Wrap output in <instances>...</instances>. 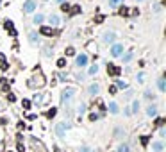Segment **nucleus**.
Returning a JSON list of instances; mask_svg holds the SVG:
<instances>
[{
    "mask_svg": "<svg viewBox=\"0 0 166 152\" xmlns=\"http://www.w3.org/2000/svg\"><path fill=\"white\" fill-rule=\"evenodd\" d=\"M43 84H45V77L41 73H38L32 79H29V88H41Z\"/></svg>",
    "mask_w": 166,
    "mask_h": 152,
    "instance_id": "1",
    "label": "nucleus"
},
{
    "mask_svg": "<svg viewBox=\"0 0 166 152\" xmlns=\"http://www.w3.org/2000/svg\"><path fill=\"white\" fill-rule=\"evenodd\" d=\"M75 95V89L73 88H68V89H64L63 91V95H61V99H63V104H68L70 102V99Z\"/></svg>",
    "mask_w": 166,
    "mask_h": 152,
    "instance_id": "2",
    "label": "nucleus"
},
{
    "mask_svg": "<svg viewBox=\"0 0 166 152\" xmlns=\"http://www.w3.org/2000/svg\"><path fill=\"white\" fill-rule=\"evenodd\" d=\"M68 127H70L68 124H57V125H55V134H57L59 138H63V136H64V129H68Z\"/></svg>",
    "mask_w": 166,
    "mask_h": 152,
    "instance_id": "3",
    "label": "nucleus"
},
{
    "mask_svg": "<svg viewBox=\"0 0 166 152\" xmlns=\"http://www.w3.org/2000/svg\"><path fill=\"white\" fill-rule=\"evenodd\" d=\"M107 72H109V75H113V77H118V75L121 73V68H118V66H114V65H107Z\"/></svg>",
    "mask_w": 166,
    "mask_h": 152,
    "instance_id": "4",
    "label": "nucleus"
},
{
    "mask_svg": "<svg viewBox=\"0 0 166 152\" xmlns=\"http://www.w3.org/2000/svg\"><path fill=\"white\" fill-rule=\"evenodd\" d=\"M34 9H36V2H34V0H27L25 6H23V11L25 13H32Z\"/></svg>",
    "mask_w": 166,
    "mask_h": 152,
    "instance_id": "5",
    "label": "nucleus"
},
{
    "mask_svg": "<svg viewBox=\"0 0 166 152\" xmlns=\"http://www.w3.org/2000/svg\"><path fill=\"white\" fill-rule=\"evenodd\" d=\"M88 65V55L86 54H80L77 57V66H86Z\"/></svg>",
    "mask_w": 166,
    "mask_h": 152,
    "instance_id": "6",
    "label": "nucleus"
},
{
    "mask_svg": "<svg viewBox=\"0 0 166 152\" xmlns=\"http://www.w3.org/2000/svg\"><path fill=\"white\" fill-rule=\"evenodd\" d=\"M39 32L43 34V36H54V34H55V31H54L52 27H41Z\"/></svg>",
    "mask_w": 166,
    "mask_h": 152,
    "instance_id": "7",
    "label": "nucleus"
},
{
    "mask_svg": "<svg viewBox=\"0 0 166 152\" xmlns=\"http://www.w3.org/2000/svg\"><path fill=\"white\" fill-rule=\"evenodd\" d=\"M121 52H123V47H121V45H118V43L113 45V48H111V54H113V55H120Z\"/></svg>",
    "mask_w": 166,
    "mask_h": 152,
    "instance_id": "8",
    "label": "nucleus"
},
{
    "mask_svg": "<svg viewBox=\"0 0 166 152\" xmlns=\"http://www.w3.org/2000/svg\"><path fill=\"white\" fill-rule=\"evenodd\" d=\"M114 41V32H106L104 34V43H113Z\"/></svg>",
    "mask_w": 166,
    "mask_h": 152,
    "instance_id": "9",
    "label": "nucleus"
},
{
    "mask_svg": "<svg viewBox=\"0 0 166 152\" xmlns=\"http://www.w3.org/2000/svg\"><path fill=\"white\" fill-rule=\"evenodd\" d=\"M29 40H30V43H34V45H36V43H39V41H38V34H36V32H30V34H29Z\"/></svg>",
    "mask_w": 166,
    "mask_h": 152,
    "instance_id": "10",
    "label": "nucleus"
},
{
    "mask_svg": "<svg viewBox=\"0 0 166 152\" xmlns=\"http://www.w3.org/2000/svg\"><path fill=\"white\" fill-rule=\"evenodd\" d=\"M157 86H159V89H161V91H164V89H166V81L161 77V79H159V82H157Z\"/></svg>",
    "mask_w": 166,
    "mask_h": 152,
    "instance_id": "11",
    "label": "nucleus"
},
{
    "mask_svg": "<svg viewBox=\"0 0 166 152\" xmlns=\"http://www.w3.org/2000/svg\"><path fill=\"white\" fill-rule=\"evenodd\" d=\"M147 113L150 116H155V113H157V109H155V106H148V109H147Z\"/></svg>",
    "mask_w": 166,
    "mask_h": 152,
    "instance_id": "12",
    "label": "nucleus"
},
{
    "mask_svg": "<svg viewBox=\"0 0 166 152\" xmlns=\"http://www.w3.org/2000/svg\"><path fill=\"white\" fill-rule=\"evenodd\" d=\"M89 93H91V95H96V93H98V84H91V86H89Z\"/></svg>",
    "mask_w": 166,
    "mask_h": 152,
    "instance_id": "13",
    "label": "nucleus"
},
{
    "mask_svg": "<svg viewBox=\"0 0 166 152\" xmlns=\"http://www.w3.org/2000/svg\"><path fill=\"white\" fill-rule=\"evenodd\" d=\"M109 111H111V113H118V104H116V102H111V104H109Z\"/></svg>",
    "mask_w": 166,
    "mask_h": 152,
    "instance_id": "14",
    "label": "nucleus"
},
{
    "mask_svg": "<svg viewBox=\"0 0 166 152\" xmlns=\"http://www.w3.org/2000/svg\"><path fill=\"white\" fill-rule=\"evenodd\" d=\"M79 13H80V6H73L70 9V14H79Z\"/></svg>",
    "mask_w": 166,
    "mask_h": 152,
    "instance_id": "15",
    "label": "nucleus"
},
{
    "mask_svg": "<svg viewBox=\"0 0 166 152\" xmlns=\"http://www.w3.org/2000/svg\"><path fill=\"white\" fill-rule=\"evenodd\" d=\"M55 113H57V109H55V107H52V109H48L47 116H48V118H54V116H55Z\"/></svg>",
    "mask_w": 166,
    "mask_h": 152,
    "instance_id": "16",
    "label": "nucleus"
},
{
    "mask_svg": "<svg viewBox=\"0 0 166 152\" xmlns=\"http://www.w3.org/2000/svg\"><path fill=\"white\" fill-rule=\"evenodd\" d=\"M43 20H45V18H43V14H36V16H34V23H41Z\"/></svg>",
    "mask_w": 166,
    "mask_h": 152,
    "instance_id": "17",
    "label": "nucleus"
},
{
    "mask_svg": "<svg viewBox=\"0 0 166 152\" xmlns=\"http://www.w3.org/2000/svg\"><path fill=\"white\" fill-rule=\"evenodd\" d=\"M121 2H123V0H109V6H111V7H116V6H120Z\"/></svg>",
    "mask_w": 166,
    "mask_h": 152,
    "instance_id": "18",
    "label": "nucleus"
},
{
    "mask_svg": "<svg viewBox=\"0 0 166 152\" xmlns=\"http://www.w3.org/2000/svg\"><path fill=\"white\" fill-rule=\"evenodd\" d=\"M154 150H155V152H161V150H162V143H161V141L154 143Z\"/></svg>",
    "mask_w": 166,
    "mask_h": 152,
    "instance_id": "19",
    "label": "nucleus"
},
{
    "mask_svg": "<svg viewBox=\"0 0 166 152\" xmlns=\"http://www.w3.org/2000/svg\"><path fill=\"white\" fill-rule=\"evenodd\" d=\"M116 88H120V89H125V88H127V82H123V81H118V82H116Z\"/></svg>",
    "mask_w": 166,
    "mask_h": 152,
    "instance_id": "20",
    "label": "nucleus"
},
{
    "mask_svg": "<svg viewBox=\"0 0 166 152\" xmlns=\"http://www.w3.org/2000/svg\"><path fill=\"white\" fill-rule=\"evenodd\" d=\"M96 72H98V66H96V65H93V66L89 68V72H88V73H89V75H95Z\"/></svg>",
    "mask_w": 166,
    "mask_h": 152,
    "instance_id": "21",
    "label": "nucleus"
},
{
    "mask_svg": "<svg viewBox=\"0 0 166 152\" xmlns=\"http://www.w3.org/2000/svg\"><path fill=\"white\" fill-rule=\"evenodd\" d=\"M59 23V18L57 16H50V25H57Z\"/></svg>",
    "mask_w": 166,
    "mask_h": 152,
    "instance_id": "22",
    "label": "nucleus"
},
{
    "mask_svg": "<svg viewBox=\"0 0 166 152\" xmlns=\"http://www.w3.org/2000/svg\"><path fill=\"white\" fill-rule=\"evenodd\" d=\"M118 152H129V147H127L125 143H121V145H120V148H118Z\"/></svg>",
    "mask_w": 166,
    "mask_h": 152,
    "instance_id": "23",
    "label": "nucleus"
},
{
    "mask_svg": "<svg viewBox=\"0 0 166 152\" xmlns=\"http://www.w3.org/2000/svg\"><path fill=\"white\" fill-rule=\"evenodd\" d=\"M4 27H6L7 31H11V29H13V22H11V20H6V23H4Z\"/></svg>",
    "mask_w": 166,
    "mask_h": 152,
    "instance_id": "24",
    "label": "nucleus"
},
{
    "mask_svg": "<svg viewBox=\"0 0 166 152\" xmlns=\"http://www.w3.org/2000/svg\"><path fill=\"white\" fill-rule=\"evenodd\" d=\"M64 65H66V59H64V57H61V59L57 61V66H59V68H63Z\"/></svg>",
    "mask_w": 166,
    "mask_h": 152,
    "instance_id": "25",
    "label": "nucleus"
},
{
    "mask_svg": "<svg viewBox=\"0 0 166 152\" xmlns=\"http://www.w3.org/2000/svg\"><path fill=\"white\" fill-rule=\"evenodd\" d=\"M148 141H150L148 136H141V145H148Z\"/></svg>",
    "mask_w": 166,
    "mask_h": 152,
    "instance_id": "26",
    "label": "nucleus"
},
{
    "mask_svg": "<svg viewBox=\"0 0 166 152\" xmlns=\"http://www.w3.org/2000/svg\"><path fill=\"white\" fill-rule=\"evenodd\" d=\"M73 54H75V48L73 47H68L66 48V55H73Z\"/></svg>",
    "mask_w": 166,
    "mask_h": 152,
    "instance_id": "27",
    "label": "nucleus"
},
{
    "mask_svg": "<svg viewBox=\"0 0 166 152\" xmlns=\"http://www.w3.org/2000/svg\"><path fill=\"white\" fill-rule=\"evenodd\" d=\"M132 59V52H129V54H125V57H123V61H125V63H129Z\"/></svg>",
    "mask_w": 166,
    "mask_h": 152,
    "instance_id": "28",
    "label": "nucleus"
},
{
    "mask_svg": "<svg viewBox=\"0 0 166 152\" xmlns=\"http://www.w3.org/2000/svg\"><path fill=\"white\" fill-rule=\"evenodd\" d=\"M120 14H121V16H127V14H129V9H127V7H121V9H120Z\"/></svg>",
    "mask_w": 166,
    "mask_h": 152,
    "instance_id": "29",
    "label": "nucleus"
},
{
    "mask_svg": "<svg viewBox=\"0 0 166 152\" xmlns=\"http://www.w3.org/2000/svg\"><path fill=\"white\" fill-rule=\"evenodd\" d=\"M162 124H164V118H157L155 120V127H161Z\"/></svg>",
    "mask_w": 166,
    "mask_h": 152,
    "instance_id": "30",
    "label": "nucleus"
},
{
    "mask_svg": "<svg viewBox=\"0 0 166 152\" xmlns=\"http://www.w3.org/2000/svg\"><path fill=\"white\" fill-rule=\"evenodd\" d=\"M29 107H30V100L25 99V100H23V109H29Z\"/></svg>",
    "mask_w": 166,
    "mask_h": 152,
    "instance_id": "31",
    "label": "nucleus"
},
{
    "mask_svg": "<svg viewBox=\"0 0 166 152\" xmlns=\"http://www.w3.org/2000/svg\"><path fill=\"white\" fill-rule=\"evenodd\" d=\"M138 109H139V104H138V100H136V102L132 104V111H134V113H138Z\"/></svg>",
    "mask_w": 166,
    "mask_h": 152,
    "instance_id": "32",
    "label": "nucleus"
},
{
    "mask_svg": "<svg viewBox=\"0 0 166 152\" xmlns=\"http://www.w3.org/2000/svg\"><path fill=\"white\" fill-rule=\"evenodd\" d=\"M95 22H96V23H102V22H104V16H102V14H98V16L95 18Z\"/></svg>",
    "mask_w": 166,
    "mask_h": 152,
    "instance_id": "33",
    "label": "nucleus"
},
{
    "mask_svg": "<svg viewBox=\"0 0 166 152\" xmlns=\"http://www.w3.org/2000/svg\"><path fill=\"white\" fill-rule=\"evenodd\" d=\"M7 100H9V102H14V100H16V97H14L13 93H9V95H7Z\"/></svg>",
    "mask_w": 166,
    "mask_h": 152,
    "instance_id": "34",
    "label": "nucleus"
},
{
    "mask_svg": "<svg viewBox=\"0 0 166 152\" xmlns=\"http://www.w3.org/2000/svg\"><path fill=\"white\" fill-rule=\"evenodd\" d=\"M116 89H118L116 86H111V88H109V93H111V95H114V93H116Z\"/></svg>",
    "mask_w": 166,
    "mask_h": 152,
    "instance_id": "35",
    "label": "nucleus"
},
{
    "mask_svg": "<svg viewBox=\"0 0 166 152\" xmlns=\"http://www.w3.org/2000/svg\"><path fill=\"white\" fill-rule=\"evenodd\" d=\"M18 152H25V147L22 143H18Z\"/></svg>",
    "mask_w": 166,
    "mask_h": 152,
    "instance_id": "36",
    "label": "nucleus"
},
{
    "mask_svg": "<svg viewBox=\"0 0 166 152\" xmlns=\"http://www.w3.org/2000/svg\"><path fill=\"white\" fill-rule=\"evenodd\" d=\"M80 152H93V150H91L89 147H82V148H80Z\"/></svg>",
    "mask_w": 166,
    "mask_h": 152,
    "instance_id": "37",
    "label": "nucleus"
},
{
    "mask_svg": "<svg viewBox=\"0 0 166 152\" xmlns=\"http://www.w3.org/2000/svg\"><path fill=\"white\" fill-rule=\"evenodd\" d=\"M96 118H98V115H96V113H93V115H89V120H93V122H95Z\"/></svg>",
    "mask_w": 166,
    "mask_h": 152,
    "instance_id": "38",
    "label": "nucleus"
},
{
    "mask_svg": "<svg viewBox=\"0 0 166 152\" xmlns=\"http://www.w3.org/2000/svg\"><path fill=\"white\" fill-rule=\"evenodd\" d=\"M61 9H63V11H68V9H70V6H68V4H63V6H61Z\"/></svg>",
    "mask_w": 166,
    "mask_h": 152,
    "instance_id": "39",
    "label": "nucleus"
},
{
    "mask_svg": "<svg viewBox=\"0 0 166 152\" xmlns=\"http://www.w3.org/2000/svg\"><path fill=\"white\" fill-rule=\"evenodd\" d=\"M0 68H2V70H4V72H6V70H7V68H9V65H7V63H2V66H0Z\"/></svg>",
    "mask_w": 166,
    "mask_h": 152,
    "instance_id": "40",
    "label": "nucleus"
},
{
    "mask_svg": "<svg viewBox=\"0 0 166 152\" xmlns=\"http://www.w3.org/2000/svg\"><path fill=\"white\" fill-rule=\"evenodd\" d=\"M0 61H2V63H6V55H4L2 52H0Z\"/></svg>",
    "mask_w": 166,
    "mask_h": 152,
    "instance_id": "41",
    "label": "nucleus"
},
{
    "mask_svg": "<svg viewBox=\"0 0 166 152\" xmlns=\"http://www.w3.org/2000/svg\"><path fill=\"white\" fill-rule=\"evenodd\" d=\"M57 2H59V4H63V2H64V0H57Z\"/></svg>",
    "mask_w": 166,
    "mask_h": 152,
    "instance_id": "42",
    "label": "nucleus"
}]
</instances>
